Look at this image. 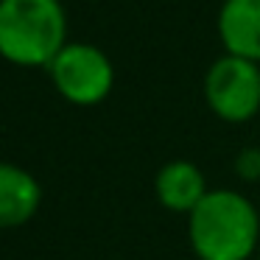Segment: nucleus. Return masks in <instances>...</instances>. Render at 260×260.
<instances>
[{"mask_svg":"<svg viewBox=\"0 0 260 260\" xmlns=\"http://www.w3.org/2000/svg\"><path fill=\"white\" fill-rule=\"evenodd\" d=\"M210 193L207 176L193 159H171L154 176V196L159 207L176 215H190Z\"/></svg>","mask_w":260,"mask_h":260,"instance_id":"obj_5","label":"nucleus"},{"mask_svg":"<svg viewBox=\"0 0 260 260\" xmlns=\"http://www.w3.org/2000/svg\"><path fill=\"white\" fill-rule=\"evenodd\" d=\"M218 40L232 56L260 62V0H224L218 9Z\"/></svg>","mask_w":260,"mask_h":260,"instance_id":"obj_6","label":"nucleus"},{"mask_svg":"<svg viewBox=\"0 0 260 260\" xmlns=\"http://www.w3.org/2000/svg\"><path fill=\"white\" fill-rule=\"evenodd\" d=\"M204 101L224 123H246L260 112V64L224 53L204 73Z\"/></svg>","mask_w":260,"mask_h":260,"instance_id":"obj_3","label":"nucleus"},{"mask_svg":"<svg viewBox=\"0 0 260 260\" xmlns=\"http://www.w3.org/2000/svg\"><path fill=\"white\" fill-rule=\"evenodd\" d=\"M42 202V187L31 171L0 162V230L28 224Z\"/></svg>","mask_w":260,"mask_h":260,"instance_id":"obj_7","label":"nucleus"},{"mask_svg":"<svg viewBox=\"0 0 260 260\" xmlns=\"http://www.w3.org/2000/svg\"><path fill=\"white\" fill-rule=\"evenodd\" d=\"M68 45L59 0H0V56L20 68H48Z\"/></svg>","mask_w":260,"mask_h":260,"instance_id":"obj_2","label":"nucleus"},{"mask_svg":"<svg viewBox=\"0 0 260 260\" xmlns=\"http://www.w3.org/2000/svg\"><path fill=\"white\" fill-rule=\"evenodd\" d=\"M48 70L56 92L76 107H95L115 87V68L109 56L90 42H68Z\"/></svg>","mask_w":260,"mask_h":260,"instance_id":"obj_4","label":"nucleus"},{"mask_svg":"<svg viewBox=\"0 0 260 260\" xmlns=\"http://www.w3.org/2000/svg\"><path fill=\"white\" fill-rule=\"evenodd\" d=\"M235 171L241 179H260V148H246L238 157Z\"/></svg>","mask_w":260,"mask_h":260,"instance_id":"obj_8","label":"nucleus"},{"mask_svg":"<svg viewBox=\"0 0 260 260\" xmlns=\"http://www.w3.org/2000/svg\"><path fill=\"white\" fill-rule=\"evenodd\" d=\"M187 243L199 260H249L260 246V213L232 187H210L187 215Z\"/></svg>","mask_w":260,"mask_h":260,"instance_id":"obj_1","label":"nucleus"},{"mask_svg":"<svg viewBox=\"0 0 260 260\" xmlns=\"http://www.w3.org/2000/svg\"><path fill=\"white\" fill-rule=\"evenodd\" d=\"M257 260H260V252H257Z\"/></svg>","mask_w":260,"mask_h":260,"instance_id":"obj_9","label":"nucleus"}]
</instances>
